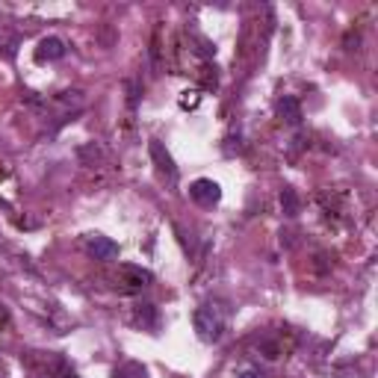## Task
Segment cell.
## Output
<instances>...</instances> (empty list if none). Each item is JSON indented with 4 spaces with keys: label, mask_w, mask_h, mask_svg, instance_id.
Here are the masks:
<instances>
[{
    "label": "cell",
    "mask_w": 378,
    "mask_h": 378,
    "mask_svg": "<svg viewBox=\"0 0 378 378\" xmlns=\"http://www.w3.org/2000/svg\"><path fill=\"white\" fill-rule=\"evenodd\" d=\"M192 328L204 343H219L222 334H225V316H222L219 307L201 304L198 311L192 313Z\"/></svg>",
    "instance_id": "6da1fadb"
},
{
    "label": "cell",
    "mask_w": 378,
    "mask_h": 378,
    "mask_svg": "<svg viewBox=\"0 0 378 378\" xmlns=\"http://www.w3.org/2000/svg\"><path fill=\"white\" fill-rule=\"evenodd\" d=\"M116 281L121 284V290H128V292H139V290H145V287L154 281V275H151V269H145V266L121 263V266H119Z\"/></svg>",
    "instance_id": "7a4b0ae2"
},
{
    "label": "cell",
    "mask_w": 378,
    "mask_h": 378,
    "mask_svg": "<svg viewBox=\"0 0 378 378\" xmlns=\"http://www.w3.org/2000/svg\"><path fill=\"white\" fill-rule=\"evenodd\" d=\"M189 198L195 204H201V207H213L222 201V187L216 184V180H210V177H198V180H192L189 184Z\"/></svg>",
    "instance_id": "3957f363"
},
{
    "label": "cell",
    "mask_w": 378,
    "mask_h": 378,
    "mask_svg": "<svg viewBox=\"0 0 378 378\" xmlns=\"http://www.w3.org/2000/svg\"><path fill=\"white\" fill-rule=\"evenodd\" d=\"M86 251L95 260H116L119 257V243H113L104 234H92V236H86Z\"/></svg>",
    "instance_id": "277c9868"
},
{
    "label": "cell",
    "mask_w": 378,
    "mask_h": 378,
    "mask_svg": "<svg viewBox=\"0 0 378 378\" xmlns=\"http://www.w3.org/2000/svg\"><path fill=\"white\" fill-rule=\"evenodd\" d=\"M151 157H154V163H157V172L163 175V177H169L172 184L177 180V169H175V160H172V154L163 148V142H157V139H151Z\"/></svg>",
    "instance_id": "5b68a950"
},
{
    "label": "cell",
    "mask_w": 378,
    "mask_h": 378,
    "mask_svg": "<svg viewBox=\"0 0 378 378\" xmlns=\"http://www.w3.org/2000/svg\"><path fill=\"white\" fill-rule=\"evenodd\" d=\"M65 57V41L60 36H45L39 41V48H36V60L39 62H57Z\"/></svg>",
    "instance_id": "8992f818"
},
{
    "label": "cell",
    "mask_w": 378,
    "mask_h": 378,
    "mask_svg": "<svg viewBox=\"0 0 378 378\" xmlns=\"http://www.w3.org/2000/svg\"><path fill=\"white\" fill-rule=\"evenodd\" d=\"M278 116H281L287 124H299L302 121V104L292 95H284L281 101H278Z\"/></svg>",
    "instance_id": "52a82bcc"
},
{
    "label": "cell",
    "mask_w": 378,
    "mask_h": 378,
    "mask_svg": "<svg viewBox=\"0 0 378 378\" xmlns=\"http://www.w3.org/2000/svg\"><path fill=\"white\" fill-rule=\"evenodd\" d=\"M133 319H136V325H142V328H157V307L154 304H139L136 307V313H133Z\"/></svg>",
    "instance_id": "ba28073f"
},
{
    "label": "cell",
    "mask_w": 378,
    "mask_h": 378,
    "mask_svg": "<svg viewBox=\"0 0 378 378\" xmlns=\"http://www.w3.org/2000/svg\"><path fill=\"white\" fill-rule=\"evenodd\" d=\"M281 213L284 216H299V195H296V189L292 187H284L281 189Z\"/></svg>",
    "instance_id": "9c48e42d"
},
{
    "label": "cell",
    "mask_w": 378,
    "mask_h": 378,
    "mask_svg": "<svg viewBox=\"0 0 378 378\" xmlns=\"http://www.w3.org/2000/svg\"><path fill=\"white\" fill-rule=\"evenodd\" d=\"M116 378H145V367L130 360V363H124L121 370H116Z\"/></svg>",
    "instance_id": "30bf717a"
},
{
    "label": "cell",
    "mask_w": 378,
    "mask_h": 378,
    "mask_svg": "<svg viewBox=\"0 0 378 378\" xmlns=\"http://www.w3.org/2000/svg\"><path fill=\"white\" fill-rule=\"evenodd\" d=\"M9 325H12L9 307H6V304H0V334H4V331H9Z\"/></svg>",
    "instance_id": "8fae6325"
},
{
    "label": "cell",
    "mask_w": 378,
    "mask_h": 378,
    "mask_svg": "<svg viewBox=\"0 0 378 378\" xmlns=\"http://www.w3.org/2000/svg\"><path fill=\"white\" fill-rule=\"evenodd\" d=\"M234 378H263V372L260 370H255V367H245V370H240Z\"/></svg>",
    "instance_id": "7c38bea8"
},
{
    "label": "cell",
    "mask_w": 378,
    "mask_h": 378,
    "mask_svg": "<svg viewBox=\"0 0 378 378\" xmlns=\"http://www.w3.org/2000/svg\"><path fill=\"white\" fill-rule=\"evenodd\" d=\"M65 378H77V375H72V372H68V375H65Z\"/></svg>",
    "instance_id": "4fadbf2b"
},
{
    "label": "cell",
    "mask_w": 378,
    "mask_h": 378,
    "mask_svg": "<svg viewBox=\"0 0 378 378\" xmlns=\"http://www.w3.org/2000/svg\"><path fill=\"white\" fill-rule=\"evenodd\" d=\"M0 375H4V370H0Z\"/></svg>",
    "instance_id": "5bb4252c"
}]
</instances>
